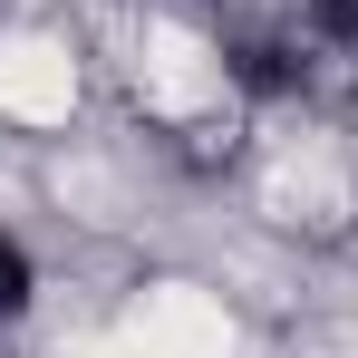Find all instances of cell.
<instances>
[{
  "label": "cell",
  "instance_id": "obj_2",
  "mask_svg": "<svg viewBox=\"0 0 358 358\" xmlns=\"http://www.w3.org/2000/svg\"><path fill=\"white\" fill-rule=\"evenodd\" d=\"M310 20H320L329 39H358V0H310Z\"/></svg>",
  "mask_w": 358,
  "mask_h": 358
},
{
  "label": "cell",
  "instance_id": "obj_1",
  "mask_svg": "<svg viewBox=\"0 0 358 358\" xmlns=\"http://www.w3.org/2000/svg\"><path fill=\"white\" fill-rule=\"evenodd\" d=\"M20 310H29V252L0 233V320H20Z\"/></svg>",
  "mask_w": 358,
  "mask_h": 358
}]
</instances>
